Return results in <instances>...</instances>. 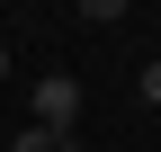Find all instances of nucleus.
Here are the masks:
<instances>
[{"mask_svg": "<svg viewBox=\"0 0 161 152\" xmlns=\"http://www.w3.org/2000/svg\"><path fill=\"white\" fill-rule=\"evenodd\" d=\"M27 107H36V125H54V134H80V81L72 72H45V81L27 90Z\"/></svg>", "mask_w": 161, "mask_h": 152, "instance_id": "obj_1", "label": "nucleus"}, {"mask_svg": "<svg viewBox=\"0 0 161 152\" xmlns=\"http://www.w3.org/2000/svg\"><path fill=\"white\" fill-rule=\"evenodd\" d=\"M0 81H9V45H0Z\"/></svg>", "mask_w": 161, "mask_h": 152, "instance_id": "obj_5", "label": "nucleus"}, {"mask_svg": "<svg viewBox=\"0 0 161 152\" xmlns=\"http://www.w3.org/2000/svg\"><path fill=\"white\" fill-rule=\"evenodd\" d=\"M134 90H143V99L161 107V54H152V63H143V72H134Z\"/></svg>", "mask_w": 161, "mask_h": 152, "instance_id": "obj_4", "label": "nucleus"}, {"mask_svg": "<svg viewBox=\"0 0 161 152\" xmlns=\"http://www.w3.org/2000/svg\"><path fill=\"white\" fill-rule=\"evenodd\" d=\"M80 18H90V27H125V0H72Z\"/></svg>", "mask_w": 161, "mask_h": 152, "instance_id": "obj_3", "label": "nucleus"}, {"mask_svg": "<svg viewBox=\"0 0 161 152\" xmlns=\"http://www.w3.org/2000/svg\"><path fill=\"white\" fill-rule=\"evenodd\" d=\"M9 152H80V134H54V125H18Z\"/></svg>", "mask_w": 161, "mask_h": 152, "instance_id": "obj_2", "label": "nucleus"}]
</instances>
